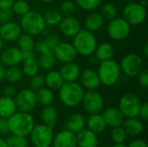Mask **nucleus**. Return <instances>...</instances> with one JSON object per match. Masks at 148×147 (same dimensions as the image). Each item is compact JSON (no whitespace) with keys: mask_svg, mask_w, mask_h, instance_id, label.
Here are the masks:
<instances>
[{"mask_svg":"<svg viewBox=\"0 0 148 147\" xmlns=\"http://www.w3.org/2000/svg\"><path fill=\"white\" fill-rule=\"evenodd\" d=\"M7 121L10 133L17 136H29L35 126V120L30 113L16 111Z\"/></svg>","mask_w":148,"mask_h":147,"instance_id":"nucleus-1","label":"nucleus"},{"mask_svg":"<svg viewBox=\"0 0 148 147\" xmlns=\"http://www.w3.org/2000/svg\"><path fill=\"white\" fill-rule=\"evenodd\" d=\"M59 90V99L67 107H75L82 103L85 90L77 81L64 82Z\"/></svg>","mask_w":148,"mask_h":147,"instance_id":"nucleus-2","label":"nucleus"},{"mask_svg":"<svg viewBox=\"0 0 148 147\" xmlns=\"http://www.w3.org/2000/svg\"><path fill=\"white\" fill-rule=\"evenodd\" d=\"M77 55L82 56H90L94 55L97 47V39L91 32L86 29H82L74 37L72 42Z\"/></svg>","mask_w":148,"mask_h":147,"instance_id":"nucleus-3","label":"nucleus"},{"mask_svg":"<svg viewBox=\"0 0 148 147\" xmlns=\"http://www.w3.org/2000/svg\"><path fill=\"white\" fill-rule=\"evenodd\" d=\"M20 26L24 33L32 36L42 35L46 29V23L42 15L38 11L29 10L28 13L21 16Z\"/></svg>","mask_w":148,"mask_h":147,"instance_id":"nucleus-4","label":"nucleus"},{"mask_svg":"<svg viewBox=\"0 0 148 147\" xmlns=\"http://www.w3.org/2000/svg\"><path fill=\"white\" fill-rule=\"evenodd\" d=\"M97 73L101 84L106 87H112L115 85L121 76L120 63L113 59L101 62Z\"/></svg>","mask_w":148,"mask_h":147,"instance_id":"nucleus-5","label":"nucleus"},{"mask_svg":"<svg viewBox=\"0 0 148 147\" xmlns=\"http://www.w3.org/2000/svg\"><path fill=\"white\" fill-rule=\"evenodd\" d=\"M29 136H30V141L35 147L52 146L54 138L53 127L43 123L35 125Z\"/></svg>","mask_w":148,"mask_h":147,"instance_id":"nucleus-6","label":"nucleus"},{"mask_svg":"<svg viewBox=\"0 0 148 147\" xmlns=\"http://www.w3.org/2000/svg\"><path fill=\"white\" fill-rule=\"evenodd\" d=\"M121 73L127 77H135L144 69V61L136 53H129L123 56L120 63Z\"/></svg>","mask_w":148,"mask_h":147,"instance_id":"nucleus-7","label":"nucleus"},{"mask_svg":"<svg viewBox=\"0 0 148 147\" xmlns=\"http://www.w3.org/2000/svg\"><path fill=\"white\" fill-rule=\"evenodd\" d=\"M140 106L141 101L137 94L134 93H127L121 97L118 108L125 118H132L138 117Z\"/></svg>","mask_w":148,"mask_h":147,"instance_id":"nucleus-8","label":"nucleus"},{"mask_svg":"<svg viewBox=\"0 0 148 147\" xmlns=\"http://www.w3.org/2000/svg\"><path fill=\"white\" fill-rule=\"evenodd\" d=\"M122 15V17L131 26H137L145 22L147 9L140 3H130L123 8Z\"/></svg>","mask_w":148,"mask_h":147,"instance_id":"nucleus-9","label":"nucleus"},{"mask_svg":"<svg viewBox=\"0 0 148 147\" xmlns=\"http://www.w3.org/2000/svg\"><path fill=\"white\" fill-rule=\"evenodd\" d=\"M82 104L84 111L88 114L101 113L105 106L102 95L95 90L86 91L82 97Z\"/></svg>","mask_w":148,"mask_h":147,"instance_id":"nucleus-10","label":"nucleus"},{"mask_svg":"<svg viewBox=\"0 0 148 147\" xmlns=\"http://www.w3.org/2000/svg\"><path fill=\"white\" fill-rule=\"evenodd\" d=\"M131 32V25L123 17H114L108 25V36L114 41H122L127 38Z\"/></svg>","mask_w":148,"mask_h":147,"instance_id":"nucleus-11","label":"nucleus"},{"mask_svg":"<svg viewBox=\"0 0 148 147\" xmlns=\"http://www.w3.org/2000/svg\"><path fill=\"white\" fill-rule=\"evenodd\" d=\"M14 100L16 110L20 112L30 113L37 105L36 92L29 88H24L16 93Z\"/></svg>","mask_w":148,"mask_h":147,"instance_id":"nucleus-12","label":"nucleus"},{"mask_svg":"<svg viewBox=\"0 0 148 147\" xmlns=\"http://www.w3.org/2000/svg\"><path fill=\"white\" fill-rule=\"evenodd\" d=\"M56 60L66 63L74 62L78 55L73 44L68 42H60L53 51Z\"/></svg>","mask_w":148,"mask_h":147,"instance_id":"nucleus-13","label":"nucleus"},{"mask_svg":"<svg viewBox=\"0 0 148 147\" xmlns=\"http://www.w3.org/2000/svg\"><path fill=\"white\" fill-rule=\"evenodd\" d=\"M79 80L81 86L87 91L96 90L101 85L97 71L91 68H88L81 71Z\"/></svg>","mask_w":148,"mask_h":147,"instance_id":"nucleus-14","label":"nucleus"},{"mask_svg":"<svg viewBox=\"0 0 148 147\" xmlns=\"http://www.w3.org/2000/svg\"><path fill=\"white\" fill-rule=\"evenodd\" d=\"M0 61L5 67L18 66L23 62L22 51L15 46L8 47L1 51Z\"/></svg>","mask_w":148,"mask_h":147,"instance_id":"nucleus-15","label":"nucleus"},{"mask_svg":"<svg viewBox=\"0 0 148 147\" xmlns=\"http://www.w3.org/2000/svg\"><path fill=\"white\" fill-rule=\"evenodd\" d=\"M58 25L61 33L67 37H74L82 29L80 21L72 16L62 17Z\"/></svg>","mask_w":148,"mask_h":147,"instance_id":"nucleus-16","label":"nucleus"},{"mask_svg":"<svg viewBox=\"0 0 148 147\" xmlns=\"http://www.w3.org/2000/svg\"><path fill=\"white\" fill-rule=\"evenodd\" d=\"M22 29L20 24L12 22L11 20L3 23L0 26V37L3 42H14L22 34Z\"/></svg>","mask_w":148,"mask_h":147,"instance_id":"nucleus-17","label":"nucleus"},{"mask_svg":"<svg viewBox=\"0 0 148 147\" xmlns=\"http://www.w3.org/2000/svg\"><path fill=\"white\" fill-rule=\"evenodd\" d=\"M53 147H77L76 134L67 130H62L56 134H54Z\"/></svg>","mask_w":148,"mask_h":147,"instance_id":"nucleus-18","label":"nucleus"},{"mask_svg":"<svg viewBox=\"0 0 148 147\" xmlns=\"http://www.w3.org/2000/svg\"><path fill=\"white\" fill-rule=\"evenodd\" d=\"M101 114L103 117L107 126L112 128L121 126L125 119L121 110L118 107H114L104 108L101 113Z\"/></svg>","mask_w":148,"mask_h":147,"instance_id":"nucleus-19","label":"nucleus"},{"mask_svg":"<svg viewBox=\"0 0 148 147\" xmlns=\"http://www.w3.org/2000/svg\"><path fill=\"white\" fill-rule=\"evenodd\" d=\"M60 42L61 41L59 36L56 34H52L49 36H46L42 40L36 42L34 49H36V51L40 55L53 53L55 48Z\"/></svg>","mask_w":148,"mask_h":147,"instance_id":"nucleus-20","label":"nucleus"},{"mask_svg":"<svg viewBox=\"0 0 148 147\" xmlns=\"http://www.w3.org/2000/svg\"><path fill=\"white\" fill-rule=\"evenodd\" d=\"M77 147H98L99 139L96 133L88 128L76 133Z\"/></svg>","mask_w":148,"mask_h":147,"instance_id":"nucleus-21","label":"nucleus"},{"mask_svg":"<svg viewBox=\"0 0 148 147\" xmlns=\"http://www.w3.org/2000/svg\"><path fill=\"white\" fill-rule=\"evenodd\" d=\"M64 82L76 81L79 79L81 69L80 67L74 62L63 63L59 70Z\"/></svg>","mask_w":148,"mask_h":147,"instance_id":"nucleus-22","label":"nucleus"},{"mask_svg":"<svg viewBox=\"0 0 148 147\" xmlns=\"http://www.w3.org/2000/svg\"><path fill=\"white\" fill-rule=\"evenodd\" d=\"M121 126L124 128L127 134L132 137L139 136L140 134H141L144 129L142 120L140 119H138L137 117L125 118Z\"/></svg>","mask_w":148,"mask_h":147,"instance_id":"nucleus-23","label":"nucleus"},{"mask_svg":"<svg viewBox=\"0 0 148 147\" xmlns=\"http://www.w3.org/2000/svg\"><path fill=\"white\" fill-rule=\"evenodd\" d=\"M86 128V118L80 113H75L71 114L66 122V129L74 133H78Z\"/></svg>","mask_w":148,"mask_h":147,"instance_id":"nucleus-24","label":"nucleus"},{"mask_svg":"<svg viewBox=\"0 0 148 147\" xmlns=\"http://www.w3.org/2000/svg\"><path fill=\"white\" fill-rule=\"evenodd\" d=\"M105 23V18L101 13L91 12L84 19V28L91 32L101 29Z\"/></svg>","mask_w":148,"mask_h":147,"instance_id":"nucleus-25","label":"nucleus"},{"mask_svg":"<svg viewBox=\"0 0 148 147\" xmlns=\"http://www.w3.org/2000/svg\"><path fill=\"white\" fill-rule=\"evenodd\" d=\"M86 126L91 132L98 134L103 133L107 128V124L101 113L90 114L86 120Z\"/></svg>","mask_w":148,"mask_h":147,"instance_id":"nucleus-26","label":"nucleus"},{"mask_svg":"<svg viewBox=\"0 0 148 147\" xmlns=\"http://www.w3.org/2000/svg\"><path fill=\"white\" fill-rule=\"evenodd\" d=\"M16 111L14 98H10L3 95L0 97V118L8 119Z\"/></svg>","mask_w":148,"mask_h":147,"instance_id":"nucleus-27","label":"nucleus"},{"mask_svg":"<svg viewBox=\"0 0 148 147\" xmlns=\"http://www.w3.org/2000/svg\"><path fill=\"white\" fill-rule=\"evenodd\" d=\"M94 54L100 62L108 61L113 58L114 55V47L109 42H102L100 45H97Z\"/></svg>","mask_w":148,"mask_h":147,"instance_id":"nucleus-28","label":"nucleus"},{"mask_svg":"<svg viewBox=\"0 0 148 147\" xmlns=\"http://www.w3.org/2000/svg\"><path fill=\"white\" fill-rule=\"evenodd\" d=\"M45 86L51 90H58L62 85L64 83V81L59 71L56 70H49V72L44 76Z\"/></svg>","mask_w":148,"mask_h":147,"instance_id":"nucleus-29","label":"nucleus"},{"mask_svg":"<svg viewBox=\"0 0 148 147\" xmlns=\"http://www.w3.org/2000/svg\"><path fill=\"white\" fill-rule=\"evenodd\" d=\"M41 119L43 124L54 127L58 120L57 110L51 105L43 107V108L41 111Z\"/></svg>","mask_w":148,"mask_h":147,"instance_id":"nucleus-30","label":"nucleus"},{"mask_svg":"<svg viewBox=\"0 0 148 147\" xmlns=\"http://www.w3.org/2000/svg\"><path fill=\"white\" fill-rule=\"evenodd\" d=\"M36 97L37 103L42 105V107L52 105L55 100L53 90H51L47 87H43L42 88L37 90L36 92Z\"/></svg>","mask_w":148,"mask_h":147,"instance_id":"nucleus-31","label":"nucleus"},{"mask_svg":"<svg viewBox=\"0 0 148 147\" xmlns=\"http://www.w3.org/2000/svg\"><path fill=\"white\" fill-rule=\"evenodd\" d=\"M23 76V73L22 69L18 66H12V67H7L5 68L4 71V79L13 84L19 82Z\"/></svg>","mask_w":148,"mask_h":147,"instance_id":"nucleus-32","label":"nucleus"},{"mask_svg":"<svg viewBox=\"0 0 148 147\" xmlns=\"http://www.w3.org/2000/svg\"><path fill=\"white\" fill-rule=\"evenodd\" d=\"M39 69H40L39 64H38L37 59L36 57L23 61L22 71H23V75H25L26 76L31 77V76L38 74Z\"/></svg>","mask_w":148,"mask_h":147,"instance_id":"nucleus-33","label":"nucleus"},{"mask_svg":"<svg viewBox=\"0 0 148 147\" xmlns=\"http://www.w3.org/2000/svg\"><path fill=\"white\" fill-rule=\"evenodd\" d=\"M17 42V48L21 51H26V50H31L34 49L35 47V40L32 36L28 35L26 33L21 34L20 36L16 40Z\"/></svg>","mask_w":148,"mask_h":147,"instance_id":"nucleus-34","label":"nucleus"},{"mask_svg":"<svg viewBox=\"0 0 148 147\" xmlns=\"http://www.w3.org/2000/svg\"><path fill=\"white\" fill-rule=\"evenodd\" d=\"M56 58L53 53L49 54H42L40 55L37 62L39 64V68L44 70H50L54 67L56 63Z\"/></svg>","mask_w":148,"mask_h":147,"instance_id":"nucleus-35","label":"nucleus"},{"mask_svg":"<svg viewBox=\"0 0 148 147\" xmlns=\"http://www.w3.org/2000/svg\"><path fill=\"white\" fill-rule=\"evenodd\" d=\"M43 18H44L46 25L56 26L60 23L61 20L62 19V15L59 10H51L47 11L43 15Z\"/></svg>","mask_w":148,"mask_h":147,"instance_id":"nucleus-36","label":"nucleus"},{"mask_svg":"<svg viewBox=\"0 0 148 147\" xmlns=\"http://www.w3.org/2000/svg\"><path fill=\"white\" fill-rule=\"evenodd\" d=\"M10 10L12 13L19 16H23V15H25L30 10V6L29 3L25 0H16V1L15 0Z\"/></svg>","mask_w":148,"mask_h":147,"instance_id":"nucleus-37","label":"nucleus"},{"mask_svg":"<svg viewBox=\"0 0 148 147\" xmlns=\"http://www.w3.org/2000/svg\"><path fill=\"white\" fill-rule=\"evenodd\" d=\"M127 134L121 126L112 128L111 133H110V138L114 144L124 143L127 139Z\"/></svg>","mask_w":148,"mask_h":147,"instance_id":"nucleus-38","label":"nucleus"},{"mask_svg":"<svg viewBox=\"0 0 148 147\" xmlns=\"http://www.w3.org/2000/svg\"><path fill=\"white\" fill-rule=\"evenodd\" d=\"M5 140L8 147H28L29 146L27 137L11 134V136L7 138Z\"/></svg>","mask_w":148,"mask_h":147,"instance_id":"nucleus-39","label":"nucleus"},{"mask_svg":"<svg viewBox=\"0 0 148 147\" xmlns=\"http://www.w3.org/2000/svg\"><path fill=\"white\" fill-rule=\"evenodd\" d=\"M101 14L103 16V17L105 19L111 20V19L117 16V15H118V8L114 3H105L101 8Z\"/></svg>","mask_w":148,"mask_h":147,"instance_id":"nucleus-40","label":"nucleus"},{"mask_svg":"<svg viewBox=\"0 0 148 147\" xmlns=\"http://www.w3.org/2000/svg\"><path fill=\"white\" fill-rule=\"evenodd\" d=\"M29 89L36 92L37 90L42 88L45 87V81H44V76L39 74H36L33 76L30 77L29 82Z\"/></svg>","mask_w":148,"mask_h":147,"instance_id":"nucleus-41","label":"nucleus"},{"mask_svg":"<svg viewBox=\"0 0 148 147\" xmlns=\"http://www.w3.org/2000/svg\"><path fill=\"white\" fill-rule=\"evenodd\" d=\"M101 1L102 0H76V3L82 10L93 11L100 6Z\"/></svg>","mask_w":148,"mask_h":147,"instance_id":"nucleus-42","label":"nucleus"},{"mask_svg":"<svg viewBox=\"0 0 148 147\" xmlns=\"http://www.w3.org/2000/svg\"><path fill=\"white\" fill-rule=\"evenodd\" d=\"M75 11V4L71 0H65L62 3L60 12L62 16H72V14Z\"/></svg>","mask_w":148,"mask_h":147,"instance_id":"nucleus-43","label":"nucleus"},{"mask_svg":"<svg viewBox=\"0 0 148 147\" xmlns=\"http://www.w3.org/2000/svg\"><path fill=\"white\" fill-rule=\"evenodd\" d=\"M138 83L139 85L144 88L147 89L148 88V72L147 69H143L138 75Z\"/></svg>","mask_w":148,"mask_h":147,"instance_id":"nucleus-44","label":"nucleus"},{"mask_svg":"<svg viewBox=\"0 0 148 147\" xmlns=\"http://www.w3.org/2000/svg\"><path fill=\"white\" fill-rule=\"evenodd\" d=\"M12 11L10 9L0 10V23L9 22L12 18Z\"/></svg>","mask_w":148,"mask_h":147,"instance_id":"nucleus-45","label":"nucleus"},{"mask_svg":"<svg viewBox=\"0 0 148 147\" xmlns=\"http://www.w3.org/2000/svg\"><path fill=\"white\" fill-rule=\"evenodd\" d=\"M16 94V90L15 87L11 84H8L3 88V95L10 98H14Z\"/></svg>","mask_w":148,"mask_h":147,"instance_id":"nucleus-46","label":"nucleus"},{"mask_svg":"<svg viewBox=\"0 0 148 147\" xmlns=\"http://www.w3.org/2000/svg\"><path fill=\"white\" fill-rule=\"evenodd\" d=\"M138 116L142 121H147L148 120V104L147 102L141 103Z\"/></svg>","mask_w":148,"mask_h":147,"instance_id":"nucleus-47","label":"nucleus"},{"mask_svg":"<svg viewBox=\"0 0 148 147\" xmlns=\"http://www.w3.org/2000/svg\"><path fill=\"white\" fill-rule=\"evenodd\" d=\"M10 133L7 119L0 118V135L7 134Z\"/></svg>","mask_w":148,"mask_h":147,"instance_id":"nucleus-48","label":"nucleus"},{"mask_svg":"<svg viewBox=\"0 0 148 147\" xmlns=\"http://www.w3.org/2000/svg\"><path fill=\"white\" fill-rule=\"evenodd\" d=\"M127 147H148V145L143 139H135L130 142Z\"/></svg>","mask_w":148,"mask_h":147,"instance_id":"nucleus-49","label":"nucleus"},{"mask_svg":"<svg viewBox=\"0 0 148 147\" xmlns=\"http://www.w3.org/2000/svg\"><path fill=\"white\" fill-rule=\"evenodd\" d=\"M15 0H0V10L10 9Z\"/></svg>","mask_w":148,"mask_h":147,"instance_id":"nucleus-50","label":"nucleus"},{"mask_svg":"<svg viewBox=\"0 0 148 147\" xmlns=\"http://www.w3.org/2000/svg\"><path fill=\"white\" fill-rule=\"evenodd\" d=\"M22 55H23V60H27V59H30V58L36 57V53H35L34 49L22 51Z\"/></svg>","mask_w":148,"mask_h":147,"instance_id":"nucleus-51","label":"nucleus"},{"mask_svg":"<svg viewBox=\"0 0 148 147\" xmlns=\"http://www.w3.org/2000/svg\"><path fill=\"white\" fill-rule=\"evenodd\" d=\"M4 71H5V66L0 61V81H2L4 79Z\"/></svg>","mask_w":148,"mask_h":147,"instance_id":"nucleus-52","label":"nucleus"},{"mask_svg":"<svg viewBox=\"0 0 148 147\" xmlns=\"http://www.w3.org/2000/svg\"><path fill=\"white\" fill-rule=\"evenodd\" d=\"M0 147H8V145L6 143V140L0 137Z\"/></svg>","mask_w":148,"mask_h":147,"instance_id":"nucleus-53","label":"nucleus"},{"mask_svg":"<svg viewBox=\"0 0 148 147\" xmlns=\"http://www.w3.org/2000/svg\"><path fill=\"white\" fill-rule=\"evenodd\" d=\"M143 54H144V55L146 56V57H147L148 56V44H145V46H144V48H143Z\"/></svg>","mask_w":148,"mask_h":147,"instance_id":"nucleus-54","label":"nucleus"},{"mask_svg":"<svg viewBox=\"0 0 148 147\" xmlns=\"http://www.w3.org/2000/svg\"><path fill=\"white\" fill-rule=\"evenodd\" d=\"M112 147H127L124 143H120V144H114Z\"/></svg>","mask_w":148,"mask_h":147,"instance_id":"nucleus-55","label":"nucleus"},{"mask_svg":"<svg viewBox=\"0 0 148 147\" xmlns=\"http://www.w3.org/2000/svg\"><path fill=\"white\" fill-rule=\"evenodd\" d=\"M3 39L0 37V53H1V51L3 50Z\"/></svg>","mask_w":148,"mask_h":147,"instance_id":"nucleus-56","label":"nucleus"},{"mask_svg":"<svg viewBox=\"0 0 148 147\" xmlns=\"http://www.w3.org/2000/svg\"><path fill=\"white\" fill-rule=\"evenodd\" d=\"M141 5H143V6H145V7H147V0H140V2H139Z\"/></svg>","mask_w":148,"mask_h":147,"instance_id":"nucleus-57","label":"nucleus"},{"mask_svg":"<svg viewBox=\"0 0 148 147\" xmlns=\"http://www.w3.org/2000/svg\"><path fill=\"white\" fill-rule=\"evenodd\" d=\"M40 1H42V3H52V2H54L55 0H40Z\"/></svg>","mask_w":148,"mask_h":147,"instance_id":"nucleus-58","label":"nucleus"}]
</instances>
